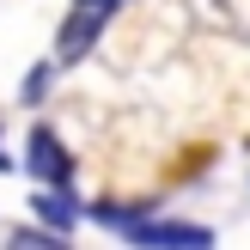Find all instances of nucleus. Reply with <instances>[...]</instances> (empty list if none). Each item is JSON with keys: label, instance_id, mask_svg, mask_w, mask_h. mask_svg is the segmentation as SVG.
<instances>
[{"label": "nucleus", "instance_id": "obj_5", "mask_svg": "<svg viewBox=\"0 0 250 250\" xmlns=\"http://www.w3.org/2000/svg\"><path fill=\"white\" fill-rule=\"evenodd\" d=\"M0 171H6V153H0Z\"/></svg>", "mask_w": 250, "mask_h": 250}, {"label": "nucleus", "instance_id": "obj_6", "mask_svg": "<svg viewBox=\"0 0 250 250\" xmlns=\"http://www.w3.org/2000/svg\"><path fill=\"white\" fill-rule=\"evenodd\" d=\"M116 6H122V0H116Z\"/></svg>", "mask_w": 250, "mask_h": 250}, {"label": "nucleus", "instance_id": "obj_4", "mask_svg": "<svg viewBox=\"0 0 250 250\" xmlns=\"http://www.w3.org/2000/svg\"><path fill=\"white\" fill-rule=\"evenodd\" d=\"M37 214H43L55 232H73L80 208H73V195H61V183H49V195H37Z\"/></svg>", "mask_w": 250, "mask_h": 250}, {"label": "nucleus", "instance_id": "obj_1", "mask_svg": "<svg viewBox=\"0 0 250 250\" xmlns=\"http://www.w3.org/2000/svg\"><path fill=\"white\" fill-rule=\"evenodd\" d=\"M98 220H104V226H116L122 238H134V244H214V232L208 226H183V220H146L141 208H134V214H122V208H98Z\"/></svg>", "mask_w": 250, "mask_h": 250}, {"label": "nucleus", "instance_id": "obj_3", "mask_svg": "<svg viewBox=\"0 0 250 250\" xmlns=\"http://www.w3.org/2000/svg\"><path fill=\"white\" fill-rule=\"evenodd\" d=\"M24 153H31L24 165H31V177H37V183H67V177H73L67 146H61L49 128H31V146H24Z\"/></svg>", "mask_w": 250, "mask_h": 250}, {"label": "nucleus", "instance_id": "obj_2", "mask_svg": "<svg viewBox=\"0 0 250 250\" xmlns=\"http://www.w3.org/2000/svg\"><path fill=\"white\" fill-rule=\"evenodd\" d=\"M110 12H116V0H80L67 12V24H61V37H55V61H80L98 43V31L110 24Z\"/></svg>", "mask_w": 250, "mask_h": 250}]
</instances>
